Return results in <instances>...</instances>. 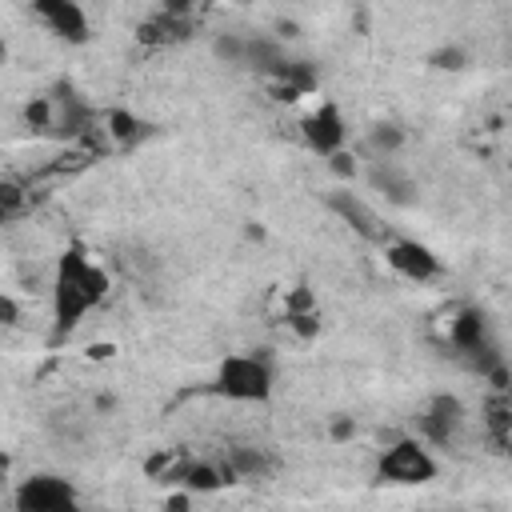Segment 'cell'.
<instances>
[{
	"instance_id": "1",
	"label": "cell",
	"mask_w": 512,
	"mask_h": 512,
	"mask_svg": "<svg viewBox=\"0 0 512 512\" xmlns=\"http://www.w3.org/2000/svg\"><path fill=\"white\" fill-rule=\"evenodd\" d=\"M108 288V272L80 244H68L52 272V336H72L84 324V316L108 296Z\"/></svg>"
},
{
	"instance_id": "2",
	"label": "cell",
	"mask_w": 512,
	"mask_h": 512,
	"mask_svg": "<svg viewBox=\"0 0 512 512\" xmlns=\"http://www.w3.org/2000/svg\"><path fill=\"white\" fill-rule=\"evenodd\" d=\"M272 392H276V364L264 348L232 352L216 364L212 396H220L228 404H268Z\"/></svg>"
},
{
	"instance_id": "3",
	"label": "cell",
	"mask_w": 512,
	"mask_h": 512,
	"mask_svg": "<svg viewBox=\"0 0 512 512\" xmlns=\"http://www.w3.org/2000/svg\"><path fill=\"white\" fill-rule=\"evenodd\" d=\"M372 476H376V484H388V488H424L440 476V460L432 456V448L424 440L400 436L376 456Z\"/></svg>"
},
{
	"instance_id": "4",
	"label": "cell",
	"mask_w": 512,
	"mask_h": 512,
	"mask_svg": "<svg viewBox=\"0 0 512 512\" xmlns=\"http://www.w3.org/2000/svg\"><path fill=\"white\" fill-rule=\"evenodd\" d=\"M448 340H452V348H456L480 376L504 360L500 348H496V336H492V320H488V312H484L480 304H464V308L452 316Z\"/></svg>"
},
{
	"instance_id": "5",
	"label": "cell",
	"mask_w": 512,
	"mask_h": 512,
	"mask_svg": "<svg viewBox=\"0 0 512 512\" xmlns=\"http://www.w3.org/2000/svg\"><path fill=\"white\" fill-rule=\"evenodd\" d=\"M12 512H84L80 488L60 472H28L12 488Z\"/></svg>"
},
{
	"instance_id": "6",
	"label": "cell",
	"mask_w": 512,
	"mask_h": 512,
	"mask_svg": "<svg viewBox=\"0 0 512 512\" xmlns=\"http://www.w3.org/2000/svg\"><path fill=\"white\" fill-rule=\"evenodd\" d=\"M464 424H468V408H464V400L456 392H432L424 400V408L416 412V428H420V440L428 448L456 444L460 432H464Z\"/></svg>"
},
{
	"instance_id": "7",
	"label": "cell",
	"mask_w": 512,
	"mask_h": 512,
	"mask_svg": "<svg viewBox=\"0 0 512 512\" xmlns=\"http://www.w3.org/2000/svg\"><path fill=\"white\" fill-rule=\"evenodd\" d=\"M300 140L308 152H316L320 160L336 156L348 148V116L336 100H320L304 120H300Z\"/></svg>"
},
{
	"instance_id": "8",
	"label": "cell",
	"mask_w": 512,
	"mask_h": 512,
	"mask_svg": "<svg viewBox=\"0 0 512 512\" xmlns=\"http://www.w3.org/2000/svg\"><path fill=\"white\" fill-rule=\"evenodd\" d=\"M32 16L64 44H88L92 40V16L76 0H32Z\"/></svg>"
},
{
	"instance_id": "9",
	"label": "cell",
	"mask_w": 512,
	"mask_h": 512,
	"mask_svg": "<svg viewBox=\"0 0 512 512\" xmlns=\"http://www.w3.org/2000/svg\"><path fill=\"white\" fill-rule=\"evenodd\" d=\"M384 260H388V268H392L396 276H404V280H412V284H432V280L444 272L440 256H436L424 240H412V236L384 240Z\"/></svg>"
},
{
	"instance_id": "10",
	"label": "cell",
	"mask_w": 512,
	"mask_h": 512,
	"mask_svg": "<svg viewBox=\"0 0 512 512\" xmlns=\"http://www.w3.org/2000/svg\"><path fill=\"white\" fill-rule=\"evenodd\" d=\"M192 36H196V20H192V8H188V4H164V8L152 12V16L140 24V32H136V40L148 44V48L184 44V40H192Z\"/></svg>"
},
{
	"instance_id": "11",
	"label": "cell",
	"mask_w": 512,
	"mask_h": 512,
	"mask_svg": "<svg viewBox=\"0 0 512 512\" xmlns=\"http://www.w3.org/2000/svg\"><path fill=\"white\" fill-rule=\"evenodd\" d=\"M364 180H368V188L380 192L384 204H392V208H412V204L420 200V188H416L412 172L400 168L396 160H372L368 172H364Z\"/></svg>"
},
{
	"instance_id": "12",
	"label": "cell",
	"mask_w": 512,
	"mask_h": 512,
	"mask_svg": "<svg viewBox=\"0 0 512 512\" xmlns=\"http://www.w3.org/2000/svg\"><path fill=\"white\" fill-rule=\"evenodd\" d=\"M328 208H332L356 236H364V240H372V244H384V240H388V236H384V224H380V216H376V208H372L364 196H356L352 188L328 192Z\"/></svg>"
},
{
	"instance_id": "13",
	"label": "cell",
	"mask_w": 512,
	"mask_h": 512,
	"mask_svg": "<svg viewBox=\"0 0 512 512\" xmlns=\"http://www.w3.org/2000/svg\"><path fill=\"white\" fill-rule=\"evenodd\" d=\"M220 464L228 468L232 484H240V480H268L272 468H276V456L268 448H260V444H228Z\"/></svg>"
},
{
	"instance_id": "14",
	"label": "cell",
	"mask_w": 512,
	"mask_h": 512,
	"mask_svg": "<svg viewBox=\"0 0 512 512\" xmlns=\"http://www.w3.org/2000/svg\"><path fill=\"white\" fill-rule=\"evenodd\" d=\"M172 484H176L180 492H188V496H212V492L228 488L232 476H228V468H224L220 460H184V464L176 468Z\"/></svg>"
},
{
	"instance_id": "15",
	"label": "cell",
	"mask_w": 512,
	"mask_h": 512,
	"mask_svg": "<svg viewBox=\"0 0 512 512\" xmlns=\"http://www.w3.org/2000/svg\"><path fill=\"white\" fill-rule=\"evenodd\" d=\"M272 88H276V100H296V96H308V92H316L320 88V72H316V64H308V60H292V56H284L276 68H272Z\"/></svg>"
},
{
	"instance_id": "16",
	"label": "cell",
	"mask_w": 512,
	"mask_h": 512,
	"mask_svg": "<svg viewBox=\"0 0 512 512\" xmlns=\"http://www.w3.org/2000/svg\"><path fill=\"white\" fill-rule=\"evenodd\" d=\"M288 52H284V44L276 40V36H268V32H244V68H256V72H264V76H272V68L284 60Z\"/></svg>"
},
{
	"instance_id": "17",
	"label": "cell",
	"mask_w": 512,
	"mask_h": 512,
	"mask_svg": "<svg viewBox=\"0 0 512 512\" xmlns=\"http://www.w3.org/2000/svg\"><path fill=\"white\" fill-rule=\"evenodd\" d=\"M104 132L116 140V144H140V140H148L152 136V124L148 120H140L136 112H128V108H108L104 112Z\"/></svg>"
},
{
	"instance_id": "18",
	"label": "cell",
	"mask_w": 512,
	"mask_h": 512,
	"mask_svg": "<svg viewBox=\"0 0 512 512\" xmlns=\"http://www.w3.org/2000/svg\"><path fill=\"white\" fill-rule=\"evenodd\" d=\"M404 140H408V132H404L400 120H376L368 128V136H364V148L372 152V160H396V152L404 148Z\"/></svg>"
},
{
	"instance_id": "19",
	"label": "cell",
	"mask_w": 512,
	"mask_h": 512,
	"mask_svg": "<svg viewBox=\"0 0 512 512\" xmlns=\"http://www.w3.org/2000/svg\"><path fill=\"white\" fill-rule=\"evenodd\" d=\"M484 424H488V432H492V440H496V452H504V444H508V428H512L508 396H496V392H492V400H488V408H484Z\"/></svg>"
},
{
	"instance_id": "20",
	"label": "cell",
	"mask_w": 512,
	"mask_h": 512,
	"mask_svg": "<svg viewBox=\"0 0 512 512\" xmlns=\"http://www.w3.org/2000/svg\"><path fill=\"white\" fill-rule=\"evenodd\" d=\"M428 64H432L436 72H464V68L472 64V52H468L464 44L448 40V44H440V48L428 52Z\"/></svg>"
},
{
	"instance_id": "21",
	"label": "cell",
	"mask_w": 512,
	"mask_h": 512,
	"mask_svg": "<svg viewBox=\"0 0 512 512\" xmlns=\"http://www.w3.org/2000/svg\"><path fill=\"white\" fill-rule=\"evenodd\" d=\"M212 52H216V60L244 68V32H216Z\"/></svg>"
},
{
	"instance_id": "22",
	"label": "cell",
	"mask_w": 512,
	"mask_h": 512,
	"mask_svg": "<svg viewBox=\"0 0 512 512\" xmlns=\"http://www.w3.org/2000/svg\"><path fill=\"white\" fill-rule=\"evenodd\" d=\"M24 124L36 128V132L52 128V124H56V104H52V96H32V100L24 104Z\"/></svg>"
},
{
	"instance_id": "23",
	"label": "cell",
	"mask_w": 512,
	"mask_h": 512,
	"mask_svg": "<svg viewBox=\"0 0 512 512\" xmlns=\"http://www.w3.org/2000/svg\"><path fill=\"white\" fill-rule=\"evenodd\" d=\"M180 464H184V456H176V452H152V456L144 460V476L156 480V484H160V480L172 484V476H176Z\"/></svg>"
},
{
	"instance_id": "24",
	"label": "cell",
	"mask_w": 512,
	"mask_h": 512,
	"mask_svg": "<svg viewBox=\"0 0 512 512\" xmlns=\"http://www.w3.org/2000/svg\"><path fill=\"white\" fill-rule=\"evenodd\" d=\"M328 168L344 180V188H352V180L360 176V164H356V156H352L348 148H344V152H336V156H328Z\"/></svg>"
},
{
	"instance_id": "25",
	"label": "cell",
	"mask_w": 512,
	"mask_h": 512,
	"mask_svg": "<svg viewBox=\"0 0 512 512\" xmlns=\"http://www.w3.org/2000/svg\"><path fill=\"white\" fill-rule=\"evenodd\" d=\"M284 320H288V332H296L300 340L320 336V312H296V316H284Z\"/></svg>"
},
{
	"instance_id": "26",
	"label": "cell",
	"mask_w": 512,
	"mask_h": 512,
	"mask_svg": "<svg viewBox=\"0 0 512 512\" xmlns=\"http://www.w3.org/2000/svg\"><path fill=\"white\" fill-rule=\"evenodd\" d=\"M356 432H360V424H356L348 412H336V416H328V436H332L336 444H348V440H356Z\"/></svg>"
},
{
	"instance_id": "27",
	"label": "cell",
	"mask_w": 512,
	"mask_h": 512,
	"mask_svg": "<svg viewBox=\"0 0 512 512\" xmlns=\"http://www.w3.org/2000/svg\"><path fill=\"white\" fill-rule=\"evenodd\" d=\"M284 308H288V316H296V312H320V308H316V296H312L304 284H296V288L284 296Z\"/></svg>"
},
{
	"instance_id": "28",
	"label": "cell",
	"mask_w": 512,
	"mask_h": 512,
	"mask_svg": "<svg viewBox=\"0 0 512 512\" xmlns=\"http://www.w3.org/2000/svg\"><path fill=\"white\" fill-rule=\"evenodd\" d=\"M16 324H20V304L16 296L0 292V328H16Z\"/></svg>"
},
{
	"instance_id": "29",
	"label": "cell",
	"mask_w": 512,
	"mask_h": 512,
	"mask_svg": "<svg viewBox=\"0 0 512 512\" xmlns=\"http://www.w3.org/2000/svg\"><path fill=\"white\" fill-rule=\"evenodd\" d=\"M164 508H168V512H188V508H192V496H188V492H180V488H176V492H172V496H168V504H164Z\"/></svg>"
},
{
	"instance_id": "30",
	"label": "cell",
	"mask_w": 512,
	"mask_h": 512,
	"mask_svg": "<svg viewBox=\"0 0 512 512\" xmlns=\"http://www.w3.org/2000/svg\"><path fill=\"white\" fill-rule=\"evenodd\" d=\"M4 56H8V44H4V36H0V64H4Z\"/></svg>"
}]
</instances>
